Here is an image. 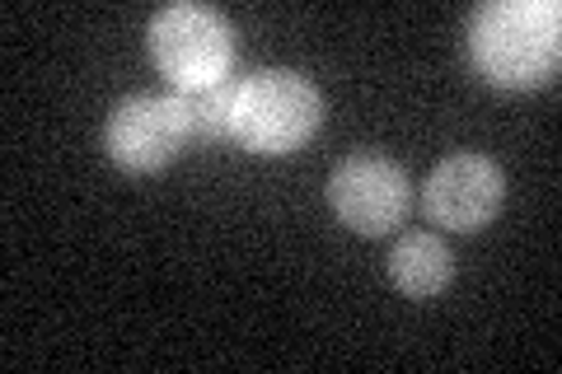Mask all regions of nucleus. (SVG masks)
I'll use <instances>...</instances> for the list:
<instances>
[{
	"label": "nucleus",
	"mask_w": 562,
	"mask_h": 374,
	"mask_svg": "<svg viewBox=\"0 0 562 374\" xmlns=\"http://www.w3.org/2000/svg\"><path fill=\"white\" fill-rule=\"evenodd\" d=\"M469 66L492 89H539L562 57L558 0H483L464 24Z\"/></svg>",
	"instance_id": "nucleus-1"
},
{
	"label": "nucleus",
	"mask_w": 562,
	"mask_h": 374,
	"mask_svg": "<svg viewBox=\"0 0 562 374\" xmlns=\"http://www.w3.org/2000/svg\"><path fill=\"white\" fill-rule=\"evenodd\" d=\"M324 127V94L301 70H254L235 89L231 140L254 155H291Z\"/></svg>",
	"instance_id": "nucleus-2"
},
{
	"label": "nucleus",
	"mask_w": 562,
	"mask_h": 374,
	"mask_svg": "<svg viewBox=\"0 0 562 374\" xmlns=\"http://www.w3.org/2000/svg\"><path fill=\"white\" fill-rule=\"evenodd\" d=\"M146 43H150V57L160 66V76L173 84V94H192V89H211V84L231 80L235 29L211 5L179 0V5L155 10Z\"/></svg>",
	"instance_id": "nucleus-3"
},
{
	"label": "nucleus",
	"mask_w": 562,
	"mask_h": 374,
	"mask_svg": "<svg viewBox=\"0 0 562 374\" xmlns=\"http://www.w3.org/2000/svg\"><path fill=\"white\" fill-rule=\"evenodd\" d=\"M192 122L179 94H132L103 122V150L122 173H160L188 150Z\"/></svg>",
	"instance_id": "nucleus-4"
},
{
	"label": "nucleus",
	"mask_w": 562,
	"mask_h": 374,
	"mask_svg": "<svg viewBox=\"0 0 562 374\" xmlns=\"http://www.w3.org/2000/svg\"><path fill=\"white\" fill-rule=\"evenodd\" d=\"M324 197L347 229H357L366 239H380L394 225H403V216L413 206V188H408V173L394 159L361 150V155H347L328 173Z\"/></svg>",
	"instance_id": "nucleus-5"
},
{
	"label": "nucleus",
	"mask_w": 562,
	"mask_h": 374,
	"mask_svg": "<svg viewBox=\"0 0 562 374\" xmlns=\"http://www.w3.org/2000/svg\"><path fill=\"white\" fill-rule=\"evenodd\" d=\"M502 202H506L502 165L473 150L446 155L427 173V183H422V211H427V220L454 229V235H479L483 225L497 220Z\"/></svg>",
	"instance_id": "nucleus-6"
},
{
	"label": "nucleus",
	"mask_w": 562,
	"mask_h": 374,
	"mask_svg": "<svg viewBox=\"0 0 562 374\" xmlns=\"http://www.w3.org/2000/svg\"><path fill=\"white\" fill-rule=\"evenodd\" d=\"M454 276V253L446 248L441 235L431 229H408L390 248V281L408 299H431L450 286Z\"/></svg>",
	"instance_id": "nucleus-7"
},
{
	"label": "nucleus",
	"mask_w": 562,
	"mask_h": 374,
	"mask_svg": "<svg viewBox=\"0 0 562 374\" xmlns=\"http://www.w3.org/2000/svg\"><path fill=\"white\" fill-rule=\"evenodd\" d=\"M235 89L239 80H221L211 89H192L179 94L188 122H192V140H231V113H235Z\"/></svg>",
	"instance_id": "nucleus-8"
}]
</instances>
